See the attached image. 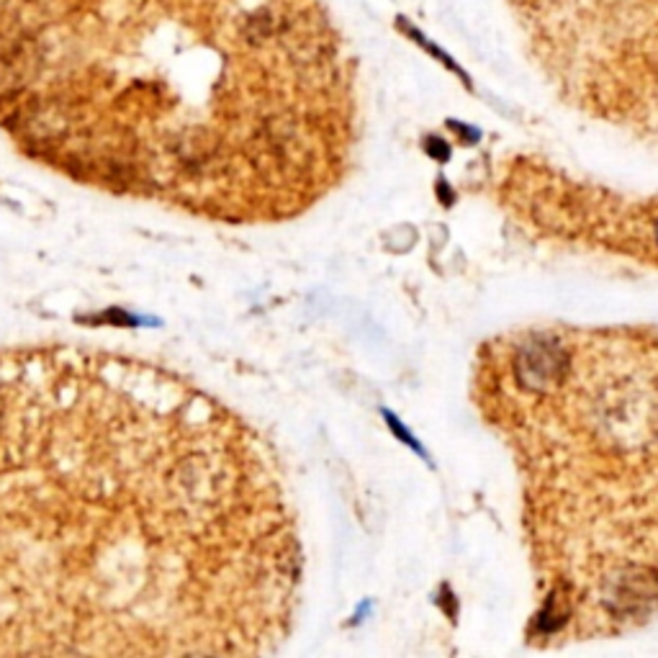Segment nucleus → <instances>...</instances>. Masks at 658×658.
<instances>
[{"instance_id":"nucleus-2","label":"nucleus","mask_w":658,"mask_h":658,"mask_svg":"<svg viewBox=\"0 0 658 658\" xmlns=\"http://www.w3.org/2000/svg\"><path fill=\"white\" fill-rule=\"evenodd\" d=\"M0 135L34 165L195 219L289 222L353 124L278 0H0Z\"/></svg>"},{"instance_id":"nucleus-1","label":"nucleus","mask_w":658,"mask_h":658,"mask_svg":"<svg viewBox=\"0 0 658 658\" xmlns=\"http://www.w3.org/2000/svg\"><path fill=\"white\" fill-rule=\"evenodd\" d=\"M299 594L248 419L165 363L0 345V656H265Z\"/></svg>"}]
</instances>
